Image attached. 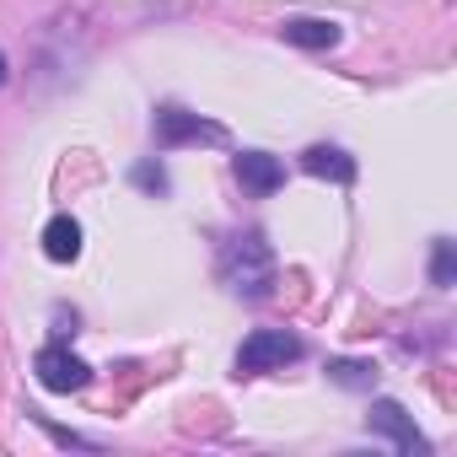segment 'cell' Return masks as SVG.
I'll use <instances>...</instances> for the list:
<instances>
[{
  "label": "cell",
  "mask_w": 457,
  "mask_h": 457,
  "mask_svg": "<svg viewBox=\"0 0 457 457\" xmlns=\"http://www.w3.org/2000/svg\"><path fill=\"white\" fill-rule=\"evenodd\" d=\"M220 286L243 302H264L275 291V253L264 232H232L220 243Z\"/></svg>",
  "instance_id": "obj_1"
},
{
  "label": "cell",
  "mask_w": 457,
  "mask_h": 457,
  "mask_svg": "<svg viewBox=\"0 0 457 457\" xmlns=\"http://www.w3.org/2000/svg\"><path fill=\"white\" fill-rule=\"evenodd\" d=\"M291 361H302V339L286 328H253L237 350V377H264V371H286Z\"/></svg>",
  "instance_id": "obj_2"
},
{
  "label": "cell",
  "mask_w": 457,
  "mask_h": 457,
  "mask_svg": "<svg viewBox=\"0 0 457 457\" xmlns=\"http://www.w3.org/2000/svg\"><path fill=\"white\" fill-rule=\"evenodd\" d=\"M151 129H156V145H167V151H178V145H220L226 140V129L215 119H199V113H183V108H156Z\"/></svg>",
  "instance_id": "obj_3"
},
{
  "label": "cell",
  "mask_w": 457,
  "mask_h": 457,
  "mask_svg": "<svg viewBox=\"0 0 457 457\" xmlns=\"http://www.w3.org/2000/svg\"><path fill=\"white\" fill-rule=\"evenodd\" d=\"M366 425L377 430V436H387L403 457H430V441L420 436V425L409 420V409L398 403V398H371V414H366Z\"/></svg>",
  "instance_id": "obj_4"
},
{
  "label": "cell",
  "mask_w": 457,
  "mask_h": 457,
  "mask_svg": "<svg viewBox=\"0 0 457 457\" xmlns=\"http://www.w3.org/2000/svg\"><path fill=\"white\" fill-rule=\"evenodd\" d=\"M33 371H38V382H44L49 393H81V387L92 382V366H87L81 355H71L65 345H44L38 361H33Z\"/></svg>",
  "instance_id": "obj_5"
},
{
  "label": "cell",
  "mask_w": 457,
  "mask_h": 457,
  "mask_svg": "<svg viewBox=\"0 0 457 457\" xmlns=\"http://www.w3.org/2000/svg\"><path fill=\"white\" fill-rule=\"evenodd\" d=\"M237 183L248 188V194H275L280 183H286V167H280V156H270V151H237Z\"/></svg>",
  "instance_id": "obj_6"
},
{
  "label": "cell",
  "mask_w": 457,
  "mask_h": 457,
  "mask_svg": "<svg viewBox=\"0 0 457 457\" xmlns=\"http://www.w3.org/2000/svg\"><path fill=\"white\" fill-rule=\"evenodd\" d=\"M280 38L296 44V49H339L345 33L328 17H291V22H280Z\"/></svg>",
  "instance_id": "obj_7"
},
{
  "label": "cell",
  "mask_w": 457,
  "mask_h": 457,
  "mask_svg": "<svg viewBox=\"0 0 457 457\" xmlns=\"http://www.w3.org/2000/svg\"><path fill=\"white\" fill-rule=\"evenodd\" d=\"M44 259H54V264H76L81 259V220L76 215H54L44 226Z\"/></svg>",
  "instance_id": "obj_8"
},
{
  "label": "cell",
  "mask_w": 457,
  "mask_h": 457,
  "mask_svg": "<svg viewBox=\"0 0 457 457\" xmlns=\"http://www.w3.org/2000/svg\"><path fill=\"white\" fill-rule=\"evenodd\" d=\"M302 167L312 178H328V183H355V156H345L339 145H307L302 151Z\"/></svg>",
  "instance_id": "obj_9"
},
{
  "label": "cell",
  "mask_w": 457,
  "mask_h": 457,
  "mask_svg": "<svg viewBox=\"0 0 457 457\" xmlns=\"http://www.w3.org/2000/svg\"><path fill=\"white\" fill-rule=\"evenodd\" d=\"M328 382H339L350 393H371L377 387V371L366 361H328Z\"/></svg>",
  "instance_id": "obj_10"
},
{
  "label": "cell",
  "mask_w": 457,
  "mask_h": 457,
  "mask_svg": "<svg viewBox=\"0 0 457 457\" xmlns=\"http://www.w3.org/2000/svg\"><path fill=\"white\" fill-rule=\"evenodd\" d=\"M430 286H457V243H446V237H436V248H430Z\"/></svg>",
  "instance_id": "obj_11"
},
{
  "label": "cell",
  "mask_w": 457,
  "mask_h": 457,
  "mask_svg": "<svg viewBox=\"0 0 457 457\" xmlns=\"http://www.w3.org/2000/svg\"><path fill=\"white\" fill-rule=\"evenodd\" d=\"M129 178H135V188H145V194H167V172H162L156 162H140Z\"/></svg>",
  "instance_id": "obj_12"
},
{
  "label": "cell",
  "mask_w": 457,
  "mask_h": 457,
  "mask_svg": "<svg viewBox=\"0 0 457 457\" xmlns=\"http://www.w3.org/2000/svg\"><path fill=\"white\" fill-rule=\"evenodd\" d=\"M44 430H49V436L60 441V446H92L87 436H76V430H60V425H49V420H44Z\"/></svg>",
  "instance_id": "obj_13"
},
{
  "label": "cell",
  "mask_w": 457,
  "mask_h": 457,
  "mask_svg": "<svg viewBox=\"0 0 457 457\" xmlns=\"http://www.w3.org/2000/svg\"><path fill=\"white\" fill-rule=\"evenodd\" d=\"M0 87H6V54H0Z\"/></svg>",
  "instance_id": "obj_14"
}]
</instances>
